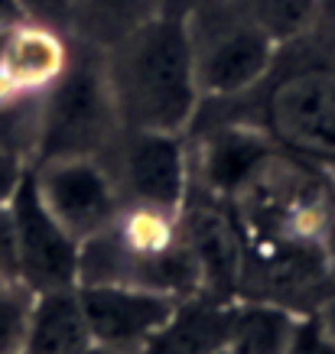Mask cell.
<instances>
[{
    "instance_id": "cell-1",
    "label": "cell",
    "mask_w": 335,
    "mask_h": 354,
    "mask_svg": "<svg viewBox=\"0 0 335 354\" xmlns=\"http://www.w3.org/2000/svg\"><path fill=\"white\" fill-rule=\"evenodd\" d=\"M101 53L120 127L163 133L189 130L202 108V91L183 17L156 13Z\"/></svg>"
},
{
    "instance_id": "cell-2",
    "label": "cell",
    "mask_w": 335,
    "mask_h": 354,
    "mask_svg": "<svg viewBox=\"0 0 335 354\" xmlns=\"http://www.w3.org/2000/svg\"><path fill=\"white\" fill-rule=\"evenodd\" d=\"M118 130L120 120L105 72V53L72 39L62 75L39 101V140L33 162L49 156H101Z\"/></svg>"
},
{
    "instance_id": "cell-3",
    "label": "cell",
    "mask_w": 335,
    "mask_h": 354,
    "mask_svg": "<svg viewBox=\"0 0 335 354\" xmlns=\"http://www.w3.org/2000/svg\"><path fill=\"white\" fill-rule=\"evenodd\" d=\"M183 23L202 101L241 97L271 78L280 46L235 0H206Z\"/></svg>"
},
{
    "instance_id": "cell-4",
    "label": "cell",
    "mask_w": 335,
    "mask_h": 354,
    "mask_svg": "<svg viewBox=\"0 0 335 354\" xmlns=\"http://www.w3.org/2000/svg\"><path fill=\"white\" fill-rule=\"evenodd\" d=\"M257 127L293 160L335 166V65L290 68L267 88Z\"/></svg>"
},
{
    "instance_id": "cell-5",
    "label": "cell",
    "mask_w": 335,
    "mask_h": 354,
    "mask_svg": "<svg viewBox=\"0 0 335 354\" xmlns=\"http://www.w3.org/2000/svg\"><path fill=\"white\" fill-rule=\"evenodd\" d=\"M105 153L114 156V162H105V166L114 176L124 205L183 212L189 185H192V162H189V147L183 133L120 127Z\"/></svg>"
},
{
    "instance_id": "cell-6",
    "label": "cell",
    "mask_w": 335,
    "mask_h": 354,
    "mask_svg": "<svg viewBox=\"0 0 335 354\" xmlns=\"http://www.w3.org/2000/svg\"><path fill=\"white\" fill-rule=\"evenodd\" d=\"M33 185L49 215L85 244L118 221L124 198L101 156H49L30 162Z\"/></svg>"
},
{
    "instance_id": "cell-7",
    "label": "cell",
    "mask_w": 335,
    "mask_h": 354,
    "mask_svg": "<svg viewBox=\"0 0 335 354\" xmlns=\"http://www.w3.org/2000/svg\"><path fill=\"white\" fill-rule=\"evenodd\" d=\"M7 215L13 227V257H17V279L33 292L69 290L78 286V244L43 205L33 172L26 169L20 189L7 202Z\"/></svg>"
},
{
    "instance_id": "cell-8",
    "label": "cell",
    "mask_w": 335,
    "mask_h": 354,
    "mask_svg": "<svg viewBox=\"0 0 335 354\" xmlns=\"http://www.w3.org/2000/svg\"><path fill=\"white\" fill-rule=\"evenodd\" d=\"M179 227L199 267V292L218 302L238 299L244 286V231L231 215V205L206 189L202 195L189 189L179 212Z\"/></svg>"
},
{
    "instance_id": "cell-9",
    "label": "cell",
    "mask_w": 335,
    "mask_h": 354,
    "mask_svg": "<svg viewBox=\"0 0 335 354\" xmlns=\"http://www.w3.org/2000/svg\"><path fill=\"white\" fill-rule=\"evenodd\" d=\"M78 299L91 344L118 354H141L179 302L166 292L124 283H78Z\"/></svg>"
},
{
    "instance_id": "cell-10",
    "label": "cell",
    "mask_w": 335,
    "mask_h": 354,
    "mask_svg": "<svg viewBox=\"0 0 335 354\" xmlns=\"http://www.w3.org/2000/svg\"><path fill=\"white\" fill-rule=\"evenodd\" d=\"M277 153L280 147L257 124L225 120L202 137L192 176L202 179L206 192L218 195L221 202H235L257 183V176L271 166Z\"/></svg>"
},
{
    "instance_id": "cell-11",
    "label": "cell",
    "mask_w": 335,
    "mask_h": 354,
    "mask_svg": "<svg viewBox=\"0 0 335 354\" xmlns=\"http://www.w3.org/2000/svg\"><path fill=\"white\" fill-rule=\"evenodd\" d=\"M72 53L65 32L33 20L0 26V104L43 97L62 75Z\"/></svg>"
},
{
    "instance_id": "cell-12",
    "label": "cell",
    "mask_w": 335,
    "mask_h": 354,
    "mask_svg": "<svg viewBox=\"0 0 335 354\" xmlns=\"http://www.w3.org/2000/svg\"><path fill=\"white\" fill-rule=\"evenodd\" d=\"M228 338V302L192 292L176 302L173 315L160 325L141 354H218Z\"/></svg>"
},
{
    "instance_id": "cell-13",
    "label": "cell",
    "mask_w": 335,
    "mask_h": 354,
    "mask_svg": "<svg viewBox=\"0 0 335 354\" xmlns=\"http://www.w3.org/2000/svg\"><path fill=\"white\" fill-rule=\"evenodd\" d=\"M88 348L91 332L82 312L78 286L36 292L20 354H85Z\"/></svg>"
},
{
    "instance_id": "cell-14",
    "label": "cell",
    "mask_w": 335,
    "mask_h": 354,
    "mask_svg": "<svg viewBox=\"0 0 335 354\" xmlns=\"http://www.w3.org/2000/svg\"><path fill=\"white\" fill-rule=\"evenodd\" d=\"M300 312L280 302L238 296L228 302V338L225 348L231 354H283L290 348Z\"/></svg>"
},
{
    "instance_id": "cell-15",
    "label": "cell",
    "mask_w": 335,
    "mask_h": 354,
    "mask_svg": "<svg viewBox=\"0 0 335 354\" xmlns=\"http://www.w3.org/2000/svg\"><path fill=\"white\" fill-rule=\"evenodd\" d=\"M156 13H163L160 0H75L69 36L95 49H108Z\"/></svg>"
},
{
    "instance_id": "cell-16",
    "label": "cell",
    "mask_w": 335,
    "mask_h": 354,
    "mask_svg": "<svg viewBox=\"0 0 335 354\" xmlns=\"http://www.w3.org/2000/svg\"><path fill=\"white\" fill-rule=\"evenodd\" d=\"M277 46L300 39L316 23L323 0H235Z\"/></svg>"
},
{
    "instance_id": "cell-17",
    "label": "cell",
    "mask_w": 335,
    "mask_h": 354,
    "mask_svg": "<svg viewBox=\"0 0 335 354\" xmlns=\"http://www.w3.org/2000/svg\"><path fill=\"white\" fill-rule=\"evenodd\" d=\"M33 296L20 279L0 277V354H20L26 322H30Z\"/></svg>"
},
{
    "instance_id": "cell-18",
    "label": "cell",
    "mask_w": 335,
    "mask_h": 354,
    "mask_svg": "<svg viewBox=\"0 0 335 354\" xmlns=\"http://www.w3.org/2000/svg\"><path fill=\"white\" fill-rule=\"evenodd\" d=\"M17 3H20L23 20L43 23V26H53V30L69 36V20H72L75 0H17Z\"/></svg>"
},
{
    "instance_id": "cell-19",
    "label": "cell",
    "mask_w": 335,
    "mask_h": 354,
    "mask_svg": "<svg viewBox=\"0 0 335 354\" xmlns=\"http://www.w3.org/2000/svg\"><path fill=\"white\" fill-rule=\"evenodd\" d=\"M283 354H335V344L325 338V332L316 322V315H303L300 325H296L290 348Z\"/></svg>"
},
{
    "instance_id": "cell-20",
    "label": "cell",
    "mask_w": 335,
    "mask_h": 354,
    "mask_svg": "<svg viewBox=\"0 0 335 354\" xmlns=\"http://www.w3.org/2000/svg\"><path fill=\"white\" fill-rule=\"evenodd\" d=\"M26 169H30L26 160H20V156H13V153H7V150H0V208L10 202L13 192L20 189Z\"/></svg>"
},
{
    "instance_id": "cell-21",
    "label": "cell",
    "mask_w": 335,
    "mask_h": 354,
    "mask_svg": "<svg viewBox=\"0 0 335 354\" xmlns=\"http://www.w3.org/2000/svg\"><path fill=\"white\" fill-rule=\"evenodd\" d=\"M0 277L17 279V257H13V227L7 205L0 208Z\"/></svg>"
},
{
    "instance_id": "cell-22",
    "label": "cell",
    "mask_w": 335,
    "mask_h": 354,
    "mask_svg": "<svg viewBox=\"0 0 335 354\" xmlns=\"http://www.w3.org/2000/svg\"><path fill=\"white\" fill-rule=\"evenodd\" d=\"M313 315H316V322H319V328L325 332V338L335 344V292L329 299L319 302V309H316Z\"/></svg>"
},
{
    "instance_id": "cell-23",
    "label": "cell",
    "mask_w": 335,
    "mask_h": 354,
    "mask_svg": "<svg viewBox=\"0 0 335 354\" xmlns=\"http://www.w3.org/2000/svg\"><path fill=\"white\" fill-rule=\"evenodd\" d=\"M199 3H206V0H160V10L183 17V13H189L192 7H199Z\"/></svg>"
},
{
    "instance_id": "cell-24",
    "label": "cell",
    "mask_w": 335,
    "mask_h": 354,
    "mask_svg": "<svg viewBox=\"0 0 335 354\" xmlns=\"http://www.w3.org/2000/svg\"><path fill=\"white\" fill-rule=\"evenodd\" d=\"M13 20H23L20 13V3L17 0H0V26H7Z\"/></svg>"
},
{
    "instance_id": "cell-25",
    "label": "cell",
    "mask_w": 335,
    "mask_h": 354,
    "mask_svg": "<svg viewBox=\"0 0 335 354\" xmlns=\"http://www.w3.org/2000/svg\"><path fill=\"white\" fill-rule=\"evenodd\" d=\"M85 354H118V351H111V348H101V344H91Z\"/></svg>"
},
{
    "instance_id": "cell-26",
    "label": "cell",
    "mask_w": 335,
    "mask_h": 354,
    "mask_svg": "<svg viewBox=\"0 0 335 354\" xmlns=\"http://www.w3.org/2000/svg\"><path fill=\"white\" fill-rule=\"evenodd\" d=\"M332 195H335V166H332Z\"/></svg>"
},
{
    "instance_id": "cell-27",
    "label": "cell",
    "mask_w": 335,
    "mask_h": 354,
    "mask_svg": "<svg viewBox=\"0 0 335 354\" xmlns=\"http://www.w3.org/2000/svg\"><path fill=\"white\" fill-rule=\"evenodd\" d=\"M218 354H231V351H228V348H225V351H218Z\"/></svg>"
}]
</instances>
